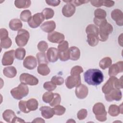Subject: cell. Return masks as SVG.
<instances>
[{"label": "cell", "instance_id": "26", "mask_svg": "<svg viewBox=\"0 0 123 123\" xmlns=\"http://www.w3.org/2000/svg\"><path fill=\"white\" fill-rule=\"evenodd\" d=\"M98 35L94 34H88L87 35V42L90 46H96L98 44Z\"/></svg>", "mask_w": 123, "mask_h": 123}, {"label": "cell", "instance_id": "35", "mask_svg": "<svg viewBox=\"0 0 123 123\" xmlns=\"http://www.w3.org/2000/svg\"><path fill=\"white\" fill-rule=\"evenodd\" d=\"M45 19H49L52 18L54 15L53 10L49 8H46L42 12Z\"/></svg>", "mask_w": 123, "mask_h": 123}, {"label": "cell", "instance_id": "39", "mask_svg": "<svg viewBox=\"0 0 123 123\" xmlns=\"http://www.w3.org/2000/svg\"><path fill=\"white\" fill-rule=\"evenodd\" d=\"M12 44V41L11 38L8 37L6 38L0 40V47L1 49H9L11 47Z\"/></svg>", "mask_w": 123, "mask_h": 123}, {"label": "cell", "instance_id": "23", "mask_svg": "<svg viewBox=\"0 0 123 123\" xmlns=\"http://www.w3.org/2000/svg\"><path fill=\"white\" fill-rule=\"evenodd\" d=\"M70 53V59L73 61L78 60L80 57V51L79 49L75 46L71 47L69 49Z\"/></svg>", "mask_w": 123, "mask_h": 123}, {"label": "cell", "instance_id": "27", "mask_svg": "<svg viewBox=\"0 0 123 123\" xmlns=\"http://www.w3.org/2000/svg\"><path fill=\"white\" fill-rule=\"evenodd\" d=\"M37 73L43 76L48 75L50 72V70L47 64H39L37 68Z\"/></svg>", "mask_w": 123, "mask_h": 123}, {"label": "cell", "instance_id": "29", "mask_svg": "<svg viewBox=\"0 0 123 123\" xmlns=\"http://www.w3.org/2000/svg\"><path fill=\"white\" fill-rule=\"evenodd\" d=\"M31 2L29 0H19L14 1V5L18 9H25L28 8L31 5Z\"/></svg>", "mask_w": 123, "mask_h": 123}, {"label": "cell", "instance_id": "5", "mask_svg": "<svg viewBox=\"0 0 123 123\" xmlns=\"http://www.w3.org/2000/svg\"><path fill=\"white\" fill-rule=\"evenodd\" d=\"M29 33L27 30L24 29L18 30L17 35L15 38L17 45L20 47L25 46L29 40Z\"/></svg>", "mask_w": 123, "mask_h": 123}, {"label": "cell", "instance_id": "17", "mask_svg": "<svg viewBox=\"0 0 123 123\" xmlns=\"http://www.w3.org/2000/svg\"><path fill=\"white\" fill-rule=\"evenodd\" d=\"M75 12V6L70 3H67L65 5H64L62 9V13L66 17H70L72 16Z\"/></svg>", "mask_w": 123, "mask_h": 123}, {"label": "cell", "instance_id": "41", "mask_svg": "<svg viewBox=\"0 0 123 123\" xmlns=\"http://www.w3.org/2000/svg\"><path fill=\"white\" fill-rule=\"evenodd\" d=\"M53 109L54 111V114L58 116L63 115L65 113L66 111V109L63 106L60 105L54 106Z\"/></svg>", "mask_w": 123, "mask_h": 123}, {"label": "cell", "instance_id": "6", "mask_svg": "<svg viewBox=\"0 0 123 123\" xmlns=\"http://www.w3.org/2000/svg\"><path fill=\"white\" fill-rule=\"evenodd\" d=\"M21 83L30 86H36L38 83V79L28 73H23L20 76Z\"/></svg>", "mask_w": 123, "mask_h": 123}, {"label": "cell", "instance_id": "11", "mask_svg": "<svg viewBox=\"0 0 123 123\" xmlns=\"http://www.w3.org/2000/svg\"><path fill=\"white\" fill-rule=\"evenodd\" d=\"M123 72V62L119 61L116 63L111 65L109 69V75L110 76H115L120 73Z\"/></svg>", "mask_w": 123, "mask_h": 123}, {"label": "cell", "instance_id": "1", "mask_svg": "<svg viewBox=\"0 0 123 123\" xmlns=\"http://www.w3.org/2000/svg\"><path fill=\"white\" fill-rule=\"evenodd\" d=\"M85 81L89 85L97 86L100 85L104 80L102 72L98 69H90L84 74Z\"/></svg>", "mask_w": 123, "mask_h": 123}, {"label": "cell", "instance_id": "10", "mask_svg": "<svg viewBox=\"0 0 123 123\" xmlns=\"http://www.w3.org/2000/svg\"><path fill=\"white\" fill-rule=\"evenodd\" d=\"M14 52V49H12L4 53L1 60V63L3 65L7 66L12 64L15 57Z\"/></svg>", "mask_w": 123, "mask_h": 123}, {"label": "cell", "instance_id": "32", "mask_svg": "<svg viewBox=\"0 0 123 123\" xmlns=\"http://www.w3.org/2000/svg\"><path fill=\"white\" fill-rule=\"evenodd\" d=\"M25 49L23 48H17L14 52V56L16 59L19 60H23L25 55Z\"/></svg>", "mask_w": 123, "mask_h": 123}, {"label": "cell", "instance_id": "45", "mask_svg": "<svg viewBox=\"0 0 123 123\" xmlns=\"http://www.w3.org/2000/svg\"><path fill=\"white\" fill-rule=\"evenodd\" d=\"M18 107L19 110L24 113H27L30 111L27 109L26 106V101L20 100L18 103Z\"/></svg>", "mask_w": 123, "mask_h": 123}, {"label": "cell", "instance_id": "18", "mask_svg": "<svg viewBox=\"0 0 123 123\" xmlns=\"http://www.w3.org/2000/svg\"><path fill=\"white\" fill-rule=\"evenodd\" d=\"M47 57L49 62H56L59 59L58 49L53 47L49 48L47 52Z\"/></svg>", "mask_w": 123, "mask_h": 123}, {"label": "cell", "instance_id": "7", "mask_svg": "<svg viewBox=\"0 0 123 123\" xmlns=\"http://www.w3.org/2000/svg\"><path fill=\"white\" fill-rule=\"evenodd\" d=\"M45 18L42 12L37 13L31 16L28 21L29 26L32 28L38 27L44 21Z\"/></svg>", "mask_w": 123, "mask_h": 123}, {"label": "cell", "instance_id": "21", "mask_svg": "<svg viewBox=\"0 0 123 123\" xmlns=\"http://www.w3.org/2000/svg\"><path fill=\"white\" fill-rule=\"evenodd\" d=\"M122 103L120 106L112 104L110 106L108 109V113L112 117L117 116L119 114L123 113Z\"/></svg>", "mask_w": 123, "mask_h": 123}, {"label": "cell", "instance_id": "24", "mask_svg": "<svg viewBox=\"0 0 123 123\" xmlns=\"http://www.w3.org/2000/svg\"><path fill=\"white\" fill-rule=\"evenodd\" d=\"M3 74L7 77L12 78L17 74V70L14 66H8L3 70Z\"/></svg>", "mask_w": 123, "mask_h": 123}, {"label": "cell", "instance_id": "52", "mask_svg": "<svg viewBox=\"0 0 123 123\" xmlns=\"http://www.w3.org/2000/svg\"><path fill=\"white\" fill-rule=\"evenodd\" d=\"M8 37V32L5 28H0V40L6 38Z\"/></svg>", "mask_w": 123, "mask_h": 123}, {"label": "cell", "instance_id": "8", "mask_svg": "<svg viewBox=\"0 0 123 123\" xmlns=\"http://www.w3.org/2000/svg\"><path fill=\"white\" fill-rule=\"evenodd\" d=\"M105 98L108 102L113 100L120 101L122 98V93L120 89L114 88L109 93L105 94Z\"/></svg>", "mask_w": 123, "mask_h": 123}, {"label": "cell", "instance_id": "13", "mask_svg": "<svg viewBox=\"0 0 123 123\" xmlns=\"http://www.w3.org/2000/svg\"><path fill=\"white\" fill-rule=\"evenodd\" d=\"M24 67L28 70H33L37 67V59L33 56L29 55L27 56L23 62Z\"/></svg>", "mask_w": 123, "mask_h": 123}, {"label": "cell", "instance_id": "40", "mask_svg": "<svg viewBox=\"0 0 123 123\" xmlns=\"http://www.w3.org/2000/svg\"><path fill=\"white\" fill-rule=\"evenodd\" d=\"M54 93L51 91L46 92L42 96L43 101L46 103H49L53 99Z\"/></svg>", "mask_w": 123, "mask_h": 123}, {"label": "cell", "instance_id": "56", "mask_svg": "<svg viewBox=\"0 0 123 123\" xmlns=\"http://www.w3.org/2000/svg\"><path fill=\"white\" fill-rule=\"evenodd\" d=\"M25 121L22 120L21 118L16 116L12 121V123H25Z\"/></svg>", "mask_w": 123, "mask_h": 123}, {"label": "cell", "instance_id": "51", "mask_svg": "<svg viewBox=\"0 0 123 123\" xmlns=\"http://www.w3.org/2000/svg\"><path fill=\"white\" fill-rule=\"evenodd\" d=\"M93 22H94V24L98 26H100V25H101L107 22L106 18L101 19H97L95 17L94 18Z\"/></svg>", "mask_w": 123, "mask_h": 123}, {"label": "cell", "instance_id": "33", "mask_svg": "<svg viewBox=\"0 0 123 123\" xmlns=\"http://www.w3.org/2000/svg\"><path fill=\"white\" fill-rule=\"evenodd\" d=\"M31 16V12L28 10H25L21 12L20 17L22 21L28 22Z\"/></svg>", "mask_w": 123, "mask_h": 123}, {"label": "cell", "instance_id": "16", "mask_svg": "<svg viewBox=\"0 0 123 123\" xmlns=\"http://www.w3.org/2000/svg\"><path fill=\"white\" fill-rule=\"evenodd\" d=\"M117 79L116 77L111 76L108 80L102 87V91L103 93L107 94L109 93L114 87L115 81Z\"/></svg>", "mask_w": 123, "mask_h": 123}, {"label": "cell", "instance_id": "37", "mask_svg": "<svg viewBox=\"0 0 123 123\" xmlns=\"http://www.w3.org/2000/svg\"><path fill=\"white\" fill-rule=\"evenodd\" d=\"M83 72V68L78 65L74 66L72 68L71 70V75L73 76H79L80 74Z\"/></svg>", "mask_w": 123, "mask_h": 123}, {"label": "cell", "instance_id": "43", "mask_svg": "<svg viewBox=\"0 0 123 123\" xmlns=\"http://www.w3.org/2000/svg\"><path fill=\"white\" fill-rule=\"evenodd\" d=\"M69 43L67 41H63L58 46V52H63L69 49Z\"/></svg>", "mask_w": 123, "mask_h": 123}, {"label": "cell", "instance_id": "53", "mask_svg": "<svg viewBox=\"0 0 123 123\" xmlns=\"http://www.w3.org/2000/svg\"><path fill=\"white\" fill-rule=\"evenodd\" d=\"M45 1L48 5L52 6H58L61 2V1L59 0H46Z\"/></svg>", "mask_w": 123, "mask_h": 123}, {"label": "cell", "instance_id": "31", "mask_svg": "<svg viewBox=\"0 0 123 123\" xmlns=\"http://www.w3.org/2000/svg\"><path fill=\"white\" fill-rule=\"evenodd\" d=\"M37 60L38 64H48L49 62L47 57V54L45 52H38L37 55Z\"/></svg>", "mask_w": 123, "mask_h": 123}, {"label": "cell", "instance_id": "46", "mask_svg": "<svg viewBox=\"0 0 123 123\" xmlns=\"http://www.w3.org/2000/svg\"><path fill=\"white\" fill-rule=\"evenodd\" d=\"M37 49L41 52H44L48 48V44L45 41H40L37 46Z\"/></svg>", "mask_w": 123, "mask_h": 123}, {"label": "cell", "instance_id": "14", "mask_svg": "<svg viewBox=\"0 0 123 123\" xmlns=\"http://www.w3.org/2000/svg\"><path fill=\"white\" fill-rule=\"evenodd\" d=\"M111 18L116 22V24L119 26L123 25V13L119 9L113 10L111 12Z\"/></svg>", "mask_w": 123, "mask_h": 123}, {"label": "cell", "instance_id": "9", "mask_svg": "<svg viewBox=\"0 0 123 123\" xmlns=\"http://www.w3.org/2000/svg\"><path fill=\"white\" fill-rule=\"evenodd\" d=\"M81 84V76L70 75L65 79V85L69 89H72Z\"/></svg>", "mask_w": 123, "mask_h": 123}, {"label": "cell", "instance_id": "48", "mask_svg": "<svg viewBox=\"0 0 123 123\" xmlns=\"http://www.w3.org/2000/svg\"><path fill=\"white\" fill-rule=\"evenodd\" d=\"M87 115V111L86 109H82L79 110L77 114V118L79 120H82L85 119Z\"/></svg>", "mask_w": 123, "mask_h": 123}, {"label": "cell", "instance_id": "3", "mask_svg": "<svg viewBox=\"0 0 123 123\" xmlns=\"http://www.w3.org/2000/svg\"><path fill=\"white\" fill-rule=\"evenodd\" d=\"M93 112L95 114L96 119L99 122H105L107 120V112L104 104L101 102H98L93 107Z\"/></svg>", "mask_w": 123, "mask_h": 123}, {"label": "cell", "instance_id": "42", "mask_svg": "<svg viewBox=\"0 0 123 123\" xmlns=\"http://www.w3.org/2000/svg\"><path fill=\"white\" fill-rule=\"evenodd\" d=\"M59 58L61 61L65 62L70 59V53L69 50L63 52H58Z\"/></svg>", "mask_w": 123, "mask_h": 123}, {"label": "cell", "instance_id": "25", "mask_svg": "<svg viewBox=\"0 0 123 123\" xmlns=\"http://www.w3.org/2000/svg\"><path fill=\"white\" fill-rule=\"evenodd\" d=\"M10 28L13 31H17L21 29L23 24L22 22L19 19H12L9 24Z\"/></svg>", "mask_w": 123, "mask_h": 123}, {"label": "cell", "instance_id": "50", "mask_svg": "<svg viewBox=\"0 0 123 123\" xmlns=\"http://www.w3.org/2000/svg\"><path fill=\"white\" fill-rule=\"evenodd\" d=\"M123 76H121L120 79H117L114 82V87L118 89L123 88Z\"/></svg>", "mask_w": 123, "mask_h": 123}, {"label": "cell", "instance_id": "20", "mask_svg": "<svg viewBox=\"0 0 123 123\" xmlns=\"http://www.w3.org/2000/svg\"><path fill=\"white\" fill-rule=\"evenodd\" d=\"M39 110L41 111L42 116L45 119H50L54 114L53 108H51L49 106H42L40 108Z\"/></svg>", "mask_w": 123, "mask_h": 123}, {"label": "cell", "instance_id": "22", "mask_svg": "<svg viewBox=\"0 0 123 123\" xmlns=\"http://www.w3.org/2000/svg\"><path fill=\"white\" fill-rule=\"evenodd\" d=\"M14 112L12 110L8 109L5 110L2 113V117L4 121L8 123H12L13 120L16 117Z\"/></svg>", "mask_w": 123, "mask_h": 123}, {"label": "cell", "instance_id": "49", "mask_svg": "<svg viewBox=\"0 0 123 123\" xmlns=\"http://www.w3.org/2000/svg\"><path fill=\"white\" fill-rule=\"evenodd\" d=\"M63 1L67 3H70L73 4L74 6H78L82 4H83L89 2V1L88 0H66V1L63 0Z\"/></svg>", "mask_w": 123, "mask_h": 123}, {"label": "cell", "instance_id": "44", "mask_svg": "<svg viewBox=\"0 0 123 123\" xmlns=\"http://www.w3.org/2000/svg\"><path fill=\"white\" fill-rule=\"evenodd\" d=\"M43 88L49 91H52L55 89L56 85L51 81H48L44 83L43 85Z\"/></svg>", "mask_w": 123, "mask_h": 123}, {"label": "cell", "instance_id": "30", "mask_svg": "<svg viewBox=\"0 0 123 123\" xmlns=\"http://www.w3.org/2000/svg\"><path fill=\"white\" fill-rule=\"evenodd\" d=\"M112 64V60L111 58L106 57L101 59L99 62V67L103 70H105L106 68L110 67Z\"/></svg>", "mask_w": 123, "mask_h": 123}, {"label": "cell", "instance_id": "38", "mask_svg": "<svg viewBox=\"0 0 123 123\" xmlns=\"http://www.w3.org/2000/svg\"><path fill=\"white\" fill-rule=\"evenodd\" d=\"M61 101V96L58 93H54V96L52 100L49 103V105L51 107H54L56 105H59Z\"/></svg>", "mask_w": 123, "mask_h": 123}, {"label": "cell", "instance_id": "34", "mask_svg": "<svg viewBox=\"0 0 123 123\" xmlns=\"http://www.w3.org/2000/svg\"><path fill=\"white\" fill-rule=\"evenodd\" d=\"M107 13L105 10L103 9L98 8L95 10L94 11V16L95 18L97 19H105L106 17Z\"/></svg>", "mask_w": 123, "mask_h": 123}, {"label": "cell", "instance_id": "28", "mask_svg": "<svg viewBox=\"0 0 123 123\" xmlns=\"http://www.w3.org/2000/svg\"><path fill=\"white\" fill-rule=\"evenodd\" d=\"M26 106L30 111H34L37 109L38 103L36 99L32 98L26 101Z\"/></svg>", "mask_w": 123, "mask_h": 123}, {"label": "cell", "instance_id": "15", "mask_svg": "<svg viewBox=\"0 0 123 123\" xmlns=\"http://www.w3.org/2000/svg\"><path fill=\"white\" fill-rule=\"evenodd\" d=\"M88 88L84 84H80L78 86L76 87L75 89L76 96L79 99H84L86 98L88 95Z\"/></svg>", "mask_w": 123, "mask_h": 123}, {"label": "cell", "instance_id": "55", "mask_svg": "<svg viewBox=\"0 0 123 123\" xmlns=\"http://www.w3.org/2000/svg\"><path fill=\"white\" fill-rule=\"evenodd\" d=\"M114 5V1L113 0H103V5L107 7H111Z\"/></svg>", "mask_w": 123, "mask_h": 123}, {"label": "cell", "instance_id": "57", "mask_svg": "<svg viewBox=\"0 0 123 123\" xmlns=\"http://www.w3.org/2000/svg\"><path fill=\"white\" fill-rule=\"evenodd\" d=\"M32 123H45V121L41 118H37L34 119Z\"/></svg>", "mask_w": 123, "mask_h": 123}, {"label": "cell", "instance_id": "4", "mask_svg": "<svg viewBox=\"0 0 123 123\" xmlns=\"http://www.w3.org/2000/svg\"><path fill=\"white\" fill-rule=\"evenodd\" d=\"M98 29V39L104 42L109 38V35L113 31V27L110 23H106L99 26Z\"/></svg>", "mask_w": 123, "mask_h": 123}, {"label": "cell", "instance_id": "19", "mask_svg": "<svg viewBox=\"0 0 123 123\" xmlns=\"http://www.w3.org/2000/svg\"><path fill=\"white\" fill-rule=\"evenodd\" d=\"M41 29L45 32L50 33L56 28V24L53 21H48L43 23L40 26Z\"/></svg>", "mask_w": 123, "mask_h": 123}, {"label": "cell", "instance_id": "54", "mask_svg": "<svg viewBox=\"0 0 123 123\" xmlns=\"http://www.w3.org/2000/svg\"><path fill=\"white\" fill-rule=\"evenodd\" d=\"M90 3L92 5L96 7H100L103 5V0H91Z\"/></svg>", "mask_w": 123, "mask_h": 123}, {"label": "cell", "instance_id": "36", "mask_svg": "<svg viewBox=\"0 0 123 123\" xmlns=\"http://www.w3.org/2000/svg\"><path fill=\"white\" fill-rule=\"evenodd\" d=\"M86 32L87 34H94L98 35V28L96 25L93 24H90L87 26L86 29Z\"/></svg>", "mask_w": 123, "mask_h": 123}, {"label": "cell", "instance_id": "12", "mask_svg": "<svg viewBox=\"0 0 123 123\" xmlns=\"http://www.w3.org/2000/svg\"><path fill=\"white\" fill-rule=\"evenodd\" d=\"M47 38L48 40L51 43L59 44L64 41L65 37L64 35L61 33L53 31L48 34Z\"/></svg>", "mask_w": 123, "mask_h": 123}, {"label": "cell", "instance_id": "2", "mask_svg": "<svg viewBox=\"0 0 123 123\" xmlns=\"http://www.w3.org/2000/svg\"><path fill=\"white\" fill-rule=\"evenodd\" d=\"M10 93L14 98L20 100L28 94V87L27 85L21 83L18 86L12 88Z\"/></svg>", "mask_w": 123, "mask_h": 123}, {"label": "cell", "instance_id": "47", "mask_svg": "<svg viewBox=\"0 0 123 123\" xmlns=\"http://www.w3.org/2000/svg\"><path fill=\"white\" fill-rule=\"evenodd\" d=\"M64 79L62 77L57 75L53 76L51 79V81L52 82L56 85L58 86L62 85L64 83Z\"/></svg>", "mask_w": 123, "mask_h": 123}]
</instances>
